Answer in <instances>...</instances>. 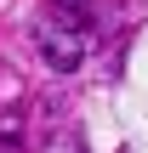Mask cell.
Listing matches in <instances>:
<instances>
[{"mask_svg": "<svg viewBox=\"0 0 148 153\" xmlns=\"http://www.w3.org/2000/svg\"><path fill=\"white\" fill-rule=\"evenodd\" d=\"M34 45H40V57L51 62V68H80V57H86V11H80V0H51L40 17H34Z\"/></svg>", "mask_w": 148, "mask_h": 153, "instance_id": "1", "label": "cell"}, {"mask_svg": "<svg viewBox=\"0 0 148 153\" xmlns=\"http://www.w3.org/2000/svg\"><path fill=\"white\" fill-rule=\"evenodd\" d=\"M46 153H91V148H86V136H80V131H57Z\"/></svg>", "mask_w": 148, "mask_h": 153, "instance_id": "2", "label": "cell"}, {"mask_svg": "<svg viewBox=\"0 0 148 153\" xmlns=\"http://www.w3.org/2000/svg\"><path fill=\"white\" fill-rule=\"evenodd\" d=\"M23 148V131H17V119H6L0 125V153H17Z\"/></svg>", "mask_w": 148, "mask_h": 153, "instance_id": "3", "label": "cell"}]
</instances>
